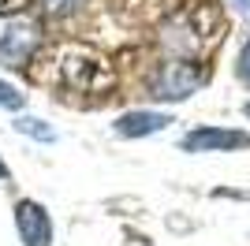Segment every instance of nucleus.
I'll return each instance as SVG.
<instances>
[{
    "label": "nucleus",
    "instance_id": "2",
    "mask_svg": "<svg viewBox=\"0 0 250 246\" xmlns=\"http://www.w3.org/2000/svg\"><path fill=\"white\" fill-rule=\"evenodd\" d=\"M206 82V67L202 63H190V60H172L161 67V75H157L153 82H149V97H157V101H179V97H187V93H194Z\"/></svg>",
    "mask_w": 250,
    "mask_h": 246
},
{
    "label": "nucleus",
    "instance_id": "13",
    "mask_svg": "<svg viewBox=\"0 0 250 246\" xmlns=\"http://www.w3.org/2000/svg\"><path fill=\"white\" fill-rule=\"evenodd\" d=\"M243 112H247V116H250V104H247V108H243Z\"/></svg>",
    "mask_w": 250,
    "mask_h": 246
},
{
    "label": "nucleus",
    "instance_id": "11",
    "mask_svg": "<svg viewBox=\"0 0 250 246\" xmlns=\"http://www.w3.org/2000/svg\"><path fill=\"white\" fill-rule=\"evenodd\" d=\"M8 175H11V172H8V164L0 161V179H8Z\"/></svg>",
    "mask_w": 250,
    "mask_h": 246
},
{
    "label": "nucleus",
    "instance_id": "5",
    "mask_svg": "<svg viewBox=\"0 0 250 246\" xmlns=\"http://www.w3.org/2000/svg\"><path fill=\"white\" fill-rule=\"evenodd\" d=\"M179 145L190 149V153H209V149H247L250 134H243V131H220V127H202V131L183 134Z\"/></svg>",
    "mask_w": 250,
    "mask_h": 246
},
{
    "label": "nucleus",
    "instance_id": "12",
    "mask_svg": "<svg viewBox=\"0 0 250 246\" xmlns=\"http://www.w3.org/2000/svg\"><path fill=\"white\" fill-rule=\"evenodd\" d=\"M235 4H239V8H247V11H250V0H235Z\"/></svg>",
    "mask_w": 250,
    "mask_h": 246
},
{
    "label": "nucleus",
    "instance_id": "6",
    "mask_svg": "<svg viewBox=\"0 0 250 246\" xmlns=\"http://www.w3.org/2000/svg\"><path fill=\"white\" fill-rule=\"evenodd\" d=\"M168 116L165 112H146V108H135V112H124L116 120V134L124 138H142V134H153V131H165L168 127Z\"/></svg>",
    "mask_w": 250,
    "mask_h": 246
},
{
    "label": "nucleus",
    "instance_id": "3",
    "mask_svg": "<svg viewBox=\"0 0 250 246\" xmlns=\"http://www.w3.org/2000/svg\"><path fill=\"white\" fill-rule=\"evenodd\" d=\"M38 41H42V22L34 11L0 19V56L4 60H26L38 49Z\"/></svg>",
    "mask_w": 250,
    "mask_h": 246
},
{
    "label": "nucleus",
    "instance_id": "4",
    "mask_svg": "<svg viewBox=\"0 0 250 246\" xmlns=\"http://www.w3.org/2000/svg\"><path fill=\"white\" fill-rule=\"evenodd\" d=\"M15 227H19V239L26 246H52V224H49V213H45L38 202L22 198L15 205Z\"/></svg>",
    "mask_w": 250,
    "mask_h": 246
},
{
    "label": "nucleus",
    "instance_id": "10",
    "mask_svg": "<svg viewBox=\"0 0 250 246\" xmlns=\"http://www.w3.org/2000/svg\"><path fill=\"white\" fill-rule=\"evenodd\" d=\"M52 8H75V4H79V0H49Z\"/></svg>",
    "mask_w": 250,
    "mask_h": 246
},
{
    "label": "nucleus",
    "instance_id": "1",
    "mask_svg": "<svg viewBox=\"0 0 250 246\" xmlns=\"http://www.w3.org/2000/svg\"><path fill=\"white\" fill-rule=\"evenodd\" d=\"M60 75L63 82L79 93H104L112 90V67L104 63V56H97L86 45H71L60 52Z\"/></svg>",
    "mask_w": 250,
    "mask_h": 246
},
{
    "label": "nucleus",
    "instance_id": "8",
    "mask_svg": "<svg viewBox=\"0 0 250 246\" xmlns=\"http://www.w3.org/2000/svg\"><path fill=\"white\" fill-rule=\"evenodd\" d=\"M22 134H34V138H45V142H52V127H45L42 120H19L15 123Z\"/></svg>",
    "mask_w": 250,
    "mask_h": 246
},
{
    "label": "nucleus",
    "instance_id": "7",
    "mask_svg": "<svg viewBox=\"0 0 250 246\" xmlns=\"http://www.w3.org/2000/svg\"><path fill=\"white\" fill-rule=\"evenodd\" d=\"M22 104H26V93H19L11 82H0V108H11V112H15Z\"/></svg>",
    "mask_w": 250,
    "mask_h": 246
},
{
    "label": "nucleus",
    "instance_id": "9",
    "mask_svg": "<svg viewBox=\"0 0 250 246\" xmlns=\"http://www.w3.org/2000/svg\"><path fill=\"white\" fill-rule=\"evenodd\" d=\"M235 71H239V79H243V82H250V41L239 49V63H235Z\"/></svg>",
    "mask_w": 250,
    "mask_h": 246
}]
</instances>
